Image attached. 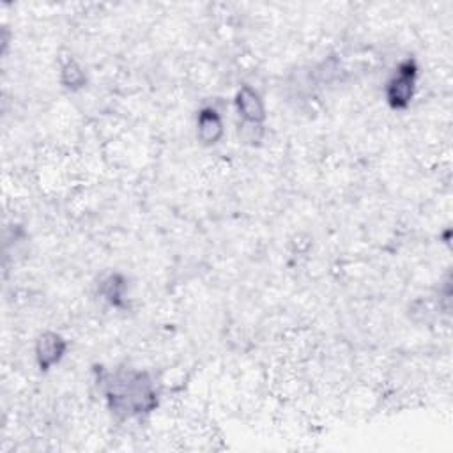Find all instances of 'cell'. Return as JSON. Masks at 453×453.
<instances>
[{
	"instance_id": "cell-4",
	"label": "cell",
	"mask_w": 453,
	"mask_h": 453,
	"mask_svg": "<svg viewBox=\"0 0 453 453\" xmlns=\"http://www.w3.org/2000/svg\"><path fill=\"white\" fill-rule=\"evenodd\" d=\"M67 350L65 338L57 331H44L35 340V363L41 372L51 370L62 361Z\"/></svg>"
},
{
	"instance_id": "cell-2",
	"label": "cell",
	"mask_w": 453,
	"mask_h": 453,
	"mask_svg": "<svg viewBox=\"0 0 453 453\" xmlns=\"http://www.w3.org/2000/svg\"><path fill=\"white\" fill-rule=\"evenodd\" d=\"M418 76L419 67L412 57H407L398 62L384 87V97L391 110L402 111L411 106L418 87Z\"/></svg>"
},
{
	"instance_id": "cell-6",
	"label": "cell",
	"mask_w": 453,
	"mask_h": 453,
	"mask_svg": "<svg viewBox=\"0 0 453 453\" xmlns=\"http://www.w3.org/2000/svg\"><path fill=\"white\" fill-rule=\"evenodd\" d=\"M99 294L110 306L122 308L126 303V278L119 273L108 274L99 285Z\"/></svg>"
},
{
	"instance_id": "cell-7",
	"label": "cell",
	"mask_w": 453,
	"mask_h": 453,
	"mask_svg": "<svg viewBox=\"0 0 453 453\" xmlns=\"http://www.w3.org/2000/svg\"><path fill=\"white\" fill-rule=\"evenodd\" d=\"M60 83L69 90H80L87 83V74L76 60H65L60 67Z\"/></svg>"
},
{
	"instance_id": "cell-3",
	"label": "cell",
	"mask_w": 453,
	"mask_h": 453,
	"mask_svg": "<svg viewBox=\"0 0 453 453\" xmlns=\"http://www.w3.org/2000/svg\"><path fill=\"white\" fill-rule=\"evenodd\" d=\"M234 104L244 127H264V122L267 119L265 104L253 87L241 85L235 92Z\"/></svg>"
},
{
	"instance_id": "cell-1",
	"label": "cell",
	"mask_w": 453,
	"mask_h": 453,
	"mask_svg": "<svg viewBox=\"0 0 453 453\" xmlns=\"http://www.w3.org/2000/svg\"><path fill=\"white\" fill-rule=\"evenodd\" d=\"M101 382L104 384L108 411L119 419L147 416L159 403L156 384L143 370L117 368L104 373Z\"/></svg>"
},
{
	"instance_id": "cell-5",
	"label": "cell",
	"mask_w": 453,
	"mask_h": 453,
	"mask_svg": "<svg viewBox=\"0 0 453 453\" xmlns=\"http://www.w3.org/2000/svg\"><path fill=\"white\" fill-rule=\"evenodd\" d=\"M225 134L221 113L214 106H203L196 115V138L202 145H216Z\"/></svg>"
}]
</instances>
